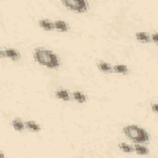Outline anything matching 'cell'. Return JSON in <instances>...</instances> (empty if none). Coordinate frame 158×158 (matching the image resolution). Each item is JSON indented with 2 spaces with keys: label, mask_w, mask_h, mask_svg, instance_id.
<instances>
[{
  "label": "cell",
  "mask_w": 158,
  "mask_h": 158,
  "mask_svg": "<svg viewBox=\"0 0 158 158\" xmlns=\"http://www.w3.org/2000/svg\"><path fill=\"white\" fill-rule=\"evenodd\" d=\"M5 54H6L7 58H10V59H12V60H17V59L20 58V53H19L16 49H14V48H7V49H5Z\"/></svg>",
  "instance_id": "277c9868"
},
{
  "label": "cell",
  "mask_w": 158,
  "mask_h": 158,
  "mask_svg": "<svg viewBox=\"0 0 158 158\" xmlns=\"http://www.w3.org/2000/svg\"><path fill=\"white\" fill-rule=\"evenodd\" d=\"M120 148L123 151V152H126V153H130V152H132L133 151V148L131 147V146H128L127 143H120Z\"/></svg>",
  "instance_id": "9a60e30c"
},
{
  "label": "cell",
  "mask_w": 158,
  "mask_h": 158,
  "mask_svg": "<svg viewBox=\"0 0 158 158\" xmlns=\"http://www.w3.org/2000/svg\"><path fill=\"white\" fill-rule=\"evenodd\" d=\"M25 125H26V127H27L28 130H31V131H33V132H37V131L41 130V127H40L35 121H27Z\"/></svg>",
  "instance_id": "4fadbf2b"
},
{
  "label": "cell",
  "mask_w": 158,
  "mask_h": 158,
  "mask_svg": "<svg viewBox=\"0 0 158 158\" xmlns=\"http://www.w3.org/2000/svg\"><path fill=\"white\" fill-rule=\"evenodd\" d=\"M123 133L135 143H146L149 139V135L143 128L136 125H127L123 127Z\"/></svg>",
  "instance_id": "7a4b0ae2"
},
{
  "label": "cell",
  "mask_w": 158,
  "mask_h": 158,
  "mask_svg": "<svg viewBox=\"0 0 158 158\" xmlns=\"http://www.w3.org/2000/svg\"><path fill=\"white\" fill-rule=\"evenodd\" d=\"M54 28L58 30V31H60V32H67V31H68L67 23H65L64 21H62V20H57V21L54 22Z\"/></svg>",
  "instance_id": "5b68a950"
},
{
  "label": "cell",
  "mask_w": 158,
  "mask_h": 158,
  "mask_svg": "<svg viewBox=\"0 0 158 158\" xmlns=\"http://www.w3.org/2000/svg\"><path fill=\"white\" fill-rule=\"evenodd\" d=\"M56 96L58 98V99H62V100H69V93L67 91V90H57L56 93Z\"/></svg>",
  "instance_id": "30bf717a"
},
{
  "label": "cell",
  "mask_w": 158,
  "mask_h": 158,
  "mask_svg": "<svg viewBox=\"0 0 158 158\" xmlns=\"http://www.w3.org/2000/svg\"><path fill=\"white\" fill-rule=\"evenodd\" d=\"M98 67H99V69H100L101 72H104V73H111V72H114V70H112V67H111L109 63H106V62H99V63H98Z\"/></svg>",
  "instance_id": "52a82bcc"
},
{
  "label": "cell",
  "mask_w": 158,
  "mask_h": 158,
  "mask_svg": "<svg viewBox=\"0 0 158 158\" xmlns=\"http://www.w3.org/2000/svg\"><path fill=\"white\" fill-rule=\"evenodd\" d=\"M133 149L136 151V153H138V154H148V149L144 147V146H141L139 143H136V146L133 147Z\"/></svg>",
  "instance_id": "5bb4252c"
},
{
  "label": "cell",
  "mask_w": 158,
  "mask_h": 158,
  "mask_svg": "<svg viewBox=\"0 0 158 158\" xmlns=\"http://www.w3.org/2000/svg\"><path fill=\"white\" fill-rule=\"evenodd\" d=\"M136 38H137L139 42H142V43H147V42L151 41V36L147 35L146 32H137V33H136Z\"/></svg>",
  "instance_id": "8992f818"
},
{
  "label": "cell",
  "mask_w": 158,
  "mask_h": 158,
  "mask_svg": "<svg viewBox=\"0 0 158 158\" xmlns=\"http://www.w3.org/2000/svg\"><path fill=\"white\" fill-rule=\"evenodd\" d=\"M151 109H152L153 112L158 114V104H152V105H151Z\"/></svg>",
  "instance_id": "e0dca14e"
},
{
  "label": "cell",
  "mask_w": 158,
  "mask_h": 158,
  "mask_svg": "<svg viewBox=\"0 0 158 158\" xmlns=\"http://www.w3.org/2000/svg\"><path fill=\"white\" fill-rule=\"evenodd\" d=\"M112 70L116 72V73H122V74H126L128 72V68L123 64H117V65H114L112 67Z\"/></svg>",
  "instance_id": "8fae6325"
},
{
  "label": "cell",
  "mask_w": 158,
  "mask_h": 158,
  "mask_svg": "<svg viewBox=\"0 0 158 158\" xmlns=\"http://www.w3.org/2000/svg\"><path fill=\"white\" fill-rule=\"evenodd\" d=\"M73 98H74V100L78 101V102H85V101H86L85 95H84L83 93H80V91H74V93H73Z\"/></svg>",
  "instance_id": "7c38bea8"
},
{
  "label": "cell",
  "mask_w": 158,
  "mask_h": 158,
  "mask_svg": "<svg viewBox=\"0 0 158 158\" xmlns=\"http://www.w3.org/2000/svg\"><path fill=\"white\" fill-rule=\"evenodd\" d=\"M62 4L74 12H85L88 9L85 0H62Z\"/></svg>",
  "instance_id": "3957f363"
},
{
  "label": "cell",
  "mask_w": 158,
  "mask_h": 158,
  "mask_svg": "<svg viewBox=\"0 0 158 158\" xmlns=\"http://www.w3.org/2000/svg\"><path fill=\"white\" fill-rule=\"evenodd\" d=\"M33 58L37 63L47 68H57L59 67L58 57L49 49L46 48H36L33 52Z\"/></svg>",
  "instance_id": "6da1fadb"
},
{
  "label": "cell",
  "mask_w": 158,
  "mask_h": 158,
  "mask_svg": "<svg viewBox=\"0 0 158 158\" xmlns=\"http://www.w3.org/2000/svg\"><path fill=\"white\" fill-rule=\"evenodd\" d=\"M40 26L44 30H53L54 28V23H52L49 20H40Z\"/></svg>",
  "instance_id": "9c48e42d"
},
{
  "label": "cell",
  "mask_w": 158,
  "mask_h": 158,
  "mask_svg": "<svg viewBox=\"0 0 158 158\" xmlns=\"http://www.w3.org/2000/svg\"><path fill=\"white\" fill-rule=\"evenodd\" d=\"M151 41H153L154 43L158 44V32H153V33L151 35Z\"/></svg>",
  "instance_id": "2e32d148"
},
{
  "label": "cell",
  "mask_w": 158,
  "mask_h": 158,
  "mask_svg": "<svg viewBox=\"0 0 158 158\" xmlns=\"http://www.w3.org/2000/svg\"><path fill=\"white\" fill-rule=\"evenodd\" d=\"M11 123H12V127H14L16 131H22V130L25 128V126H26L20 118H14Z\"/></svg>",
  "instance_id": "ba28073f"
}]
</instances>
